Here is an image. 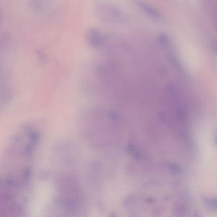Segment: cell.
I'll return each instance as SVG.
<instances>
[{
    "label": "cell",
    "mask_w": 217,
    "mask_h": 217,
    "mask_svg": "<svg viewBox=\"0 0 217 217\" xmlns=\"http://www.w3.org/2000/svg\"><path fill=\"white\" fill-rule=\"evenodd\" d=\"M187 206L184 202H177L173 208L174 215L176 217H186L187 213Z\"/></svg>",
    "instance_id": "6da1fadb"
},
{
    "label": "cell",
    "mask_w": 217,
    "mask_h": 217,
    "mask_svg": "<svg viewBox=\"0 0 217 217\" xmlns=\"http://www.w3.org/2000/svg\"><path fill=\"white\" fill-rule=\"evenodd\" d=\"M203 203L206 208L212 212H217V197L208 196L203 198Z\"/></svg>",
    "instance_id": "7a4b0ae2"
},
{
    "label": "cell",
    "mask_w": 217,
    "mask_h": 217,
    "mask_svg": "<svg viewBox=\"0 0 217 217\" xmlns=\"http://www.w3.org/2000/svg\"><path fill=\"white\" fill-rule=\"evenodd\" d=\"M169 167V170L174 173L179 174L182 172V168L180 165L175 162H170L168 165Z\"/></svg>",
    "instance_id": "3957f363"
},
{
    "label": "cell",
    "mask_w": 217,
    "mask_h": 217,
    "mask_svg": "<svg viewBox=\"0 0 217 217\" xmlns=\"http://www.w3.org/2000/svg\"><path fill=\"white\" fill-rule=\"evenodd\" d=\"M193 217H203V216L201 213H199L198 211H195V212H194V213L193 215Z\"/></svg>",
    "instance_id": "277c9868"
},
{
    "label": "cell",
    "mask_w": 217,
    "mask_h": 217,
    "mask_svg": "<svg viewBox=\"0 0 217 217\" xmlns=\"http://www.w3.org/2000/svg\"><path fill=\"white\" fill-rule=\"evenodd\" d=\"M110 217H116V216H115L114 215H112L110 216Z\"/></svg>",
    "instance_id": "5b68a950"
}]
</instances>
